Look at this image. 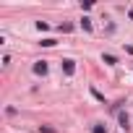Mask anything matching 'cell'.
<instances>
[{"instance_id":"2","label":"cell","mask_w":133,"mask_h":133,"mask_svg":"<svg viewBox=\"0 0 133 133\" xmlns=\"http://www.w3.org/2000/svg\"><path fill=\"white\" fill-rule=\"evenodd\" d=\"M34 73H37V76H44V73H47V63H44V60H39V63L34 65Z\"/></svg>"},{"instance_id":"5","label":"cell","mask_w":133,"mask_h":133,"mask_svg":"<svg viewBox=\"0 0 133 133\" xmlns=\"http://www.w3.org/2000/svg\"><path fill=\"white\" fill-rule=\"evenodd\" d=\"M102 60H104L107 65H115V63H117V60H115V55H102Z\"/></svg>"},{"instance_id":"6","label":"cell","mask_w":133,"mask_h":133,"mask_svg":"<svg viewBox=\"0 0 133 133\" xmlns=\"http://www.w3.org/2000/svg\"><path fill=\"white\" fill-rule=\"evenodd\" d=\"M91 133H107V125H94Z\"/></svg>"},{"instance_id":"3","label":"cell","mask_w":133,"mask_h":133,"mask_svg":"<svg viewBox=\"0 0 133 133\" xmlns=\"http://www.w3.org/2000/svg\"><path fill=\"white\" fill-rule=\"evenodd\" d=\"M117 117H120V128H128V115L125 112H117Z\"/></svg>"},{"instance_id":"4","label":"cell","mask_w":133,"mask_h":133,"mask_svg":"<svg viewBox=\"0 0 133 133\" xmlns=\"http://www.w3.org/2000/svg\"><path fill=\"white\" fill-rule=\"evenodd\" d=\"M81 26H84V31H91V21H89V18H86V16H84V18H81Z\"/></svg>"},{"instance_id":"7","label":"cell","mask_w":133,"mask_h":133,"mask_svg":"<svg viewBox=\"0 0 133 133\" xmlns=\"http://www.w3.org/2000/svg\"><path fill=\"white\" fill-rule=\"evenodd\" d=\"M39 44H42V47H52V44H55V39H42Z\"/></svg>"},{"instance_id":"1","label":"cell","mask_w":133,"mask_h":133,"mask_svg":"<svg viewBox=\"0 0 133 133\" xmlns=\"http://www.w3.org/2000/svg\"><path fill=\"white\" fill-rule=\"evenodd\" d=\"M63 73H65V76H73V73H76V60H71V57L63 60Z\"/></svg>"}]
</instances>
